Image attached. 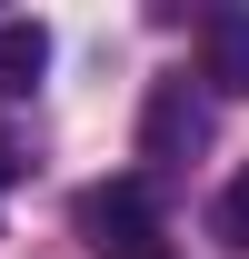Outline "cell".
<instances>
[{
	"label": "cell",
	"mask_w": 249,
	"mask_h": 259,
	"mask_svg": "<svg viewBox=\"0 0 249 259\" xmlns=\"http://www.w3.org/2000/svg\"><path fill=\"white\" fill-rule=\"evenodd\" d=\"M80 229H90L110 259H150L159 249V209H150V180H110V190L80 199Z\"/></svg>",
	"instance_id": "cell-2"
},
{
	"label": "cell",
	"mask_w": 249,
	"mask_h": 259,
	"mask_svg": "<svg viewBox=\"0 0 249 259\" xmlns=\"http://www.w3.org/2000/svg\"><path fill=\"white\" fill-rule=\"evenodd\" d=\"M199 40H210V70H199V80H210L219 100H249V10H210Z\"/></svg>",
	"instance_id": "cell-3"
},
{
	"label": "cell",
	"mask_w": 249,
	"mask_h": 259,
	"mask_svg": "<svg viewBox=\"0 0 249 259\" xmlns=\"http://www.w3.org/2000/svg\"><path fill=\"white\" fill-rule=\"evenodd\" d=\"M50 70V30L40 20H0V90H30Z\"/></svg>",
	"instance_id": "cell-4"
},
{
	"label": "cell",
	"mask_w": 249,
	"mask_h": 259,
	"mask_svg": "<svg viewBox=\"0 0 249 259\" xmlns=\"http://www.w3.org/2000/svg\"><path fill=\"white\" fill-rule=\"evenodd\" d=\"M150 259H159V249H150Z\"/></svg>",
	"instance_id": "cell-6"
},
{
	"label": "cell",
	"mask_w": 249,
	"mask_h": 259,
	"mask_svg": "<svg viewBox=\"0 0 249 259\" xmlns=\"http://www.w3.org/2000/svg\"><path fill=\"white\" fill-rule=\"evenodd\" d=\"M210 150V110H199V90L189 80H159L150 100H140V160L170 169V160H199Z\"/></svg>",
	"instance_id": "cell-1"
},
{
	"label": "cell",
	"mask_w": 249,
	"mask_h": 259,
	"mask_svg": "<svg viewBox=\"0 0 249 259\" xmlns=\"http://www.w3.org/2000/svg\"><path fill=\"white\" fill-rule=\"evenodd\" d=\"M210 229H219V239H229V249H249V169H239V180H229V190H219V209H210Z\"/></svg>",
	"instance_id": "cell-5"
}]
</instances>
